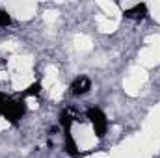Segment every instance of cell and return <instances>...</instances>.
<instances>
[{
    "label": "cell",
    "mask_w": 160,
    "mask_h": 158,
    "mask_svg": "<svg viewBox=\"0 0 160 158\" xmlns=\"http://www.w3.org/2000/svg\"><path fill=\"white\" fill-rule=\"evenodd\" d=\"M91 89V80L88 78V77H78V78H75L71 82V93L75 95V97H80V95H86L88 91Z\"/></svg>",
    "instance_id": "3"
},
{
    "label": "cell",
    "mask_w": 160,
    "mask_h": 158,
    "mask_svg": "<svg viewBox=\"0 0 160 158\" xmlns=\"http://www.w3.org/2000/svg\"><path fill=\"white\" fill-rule=\"evenodd\" d=\"M73 121H75V117L71 116V112H69V110H63V112L60 114V125L63 126V132H65V130H71Z\"/></svg>",
    "instance_id": "6"
},
{
    "label": "cell",
    "mask_w": 160,
    "mask_h": 158,
    "mask_svg": "<svg viewBox=\"0 0 160 158\" xmlns=\"http://www.w3.org/2000/svg\"><path fill=\"white\" fill-rule=\"evenodd\" d=\"M65 151L71 156H78V149H77V143H75V138H73L71 130H65Z\"/></svg>",
    "instance_id": "5"
},
{
    "label": "cell",
    "mask_w": 160,
    "mask_h": 158,
    "mask_svg": "<svg viewBox=\"0 0 160 158\" xmlns=\"http://www.w3.org/2000/svg\"><path fill=\"white\" fill-rule=\"evenodd\" d=\"M26 114V104L22 99H8L2 108V117H6L9 123H19L22 116Z\"/></svg>",
    "instance_id": "1"
},
{
    "label": "cell",
    "mask_w": 160,
    "mask_h": 158,
    "mask_svg": "<svg viewBox=\"0 0 160 158\" xmlns=\"http://www.w3.org/2000/svg\"><path fill=\"white\" fill-rule=\"evenodd\" d=\"M39 93H41V82H34V84H30V86L24 89L22 97H36V95H39Z\"/></svg>",
    "instance_id": "7"
},
{
    "label": "cell",
    "mask_w": 160,
    "mask_h": 158,
    "mask_svg": "<svg viewBox=\"0 0 160 158\" xmlns=\"http://www.w3.org/2000/svg\"><path fill=\"white\" fill-rule=\"evenodd\" d=\"M9 24H11V15H9L8 11L0 9V26L6 28V26H9Z\"/></svg>",
    "instance_id": "8"
},
{
    "label": "cell",
    "mask_w": 160,
    "mask_h": 158,
    "mask_svg": "<svg viewBox=\"0 0 160 158\" xmlns=\"http://www.w3.org/2000/svg\"><path fill=\"white\" fill-rule=\"evenodd\" d=\"M86 116L89 119V123H91V126H93L97 138H102V136L106 134V128H108V119L104 116V112H102L101 108H89V110L86 112Z\"/></svg>",
    "instance_id": "2"
},
{
    "label": "cell",
    "mask_w": 160,
    "mask_h": 158,
    "mask_svg": "<svg viewBox=\"0 0 160 158\" xmlns=\"http://www.w3.org/2000/svg\"><path fill=\"white\" fill-rule=\"evenodd\" d=\"M125 17L132 19V21H142L147 17V6L145 4H134L132 7L125 9Z\"/></svg>",
    "instance_id": "4"
},
{
    "label": "cell",
    "mask_w": 160,
    "mask_h": 158,
    "mask_svg": "<svg viewBox=\"0 0 160 158\" xmlns=\"http://www.w3.org/2000/svg\"><path fill=\"white\" fill-rule=\"evenodd\" d=\"M6 101H8V97L0 93V117H2V108H4V104H6Z\"/></svg>",
    "instance_id": "9"
}]
</instances>
